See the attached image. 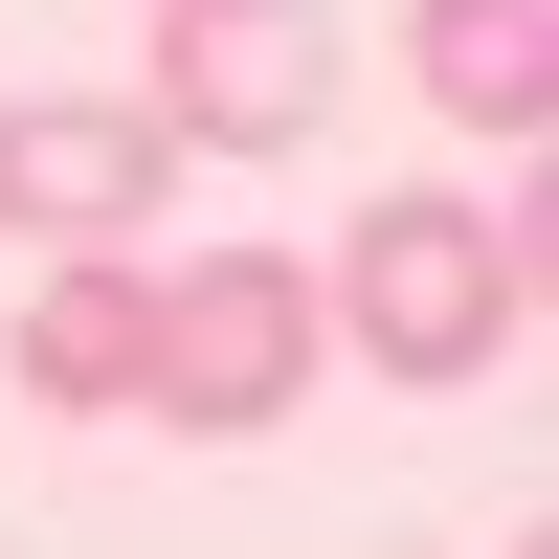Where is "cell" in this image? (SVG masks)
<instances>
[{
	"label": "cell",
	"instance_id": "obj_1",
	"mask_svg": "<svg viewBox=\"0 0 559 559\" xmlns=\"http://www.w3.org/2000/svg\"><path fill=\"white\" fill-rule=\"evenodd\" d=\"M515 313H537V247H515L492 202H381V224L336 247V336L381 358V381H492Z\"/></svg>",
	"mask_w": 559,
	"mask_h": 559
},
{
	"label": "cell",
	"instance_id": "obj_2",
	"mask_svg": "<svg viewBox=\"0 0 559 559\" xmlns=\"http://www.w3.org/2000/svg\"><path fill=\"white\" fill-rule=\"evenodd\" d=\"M134 112H157L179 157H313L336 23H313V0H157V90H134Z\"/></svg>",
	"mask_w": 559,
	"mask_h": 559
},
{
	"label": "cell",
	"instance_id": "obj_3",
	"mask_svg": "<svg viewBox=\"0 0 559 559\" xmlns=\"http://www.w3.org/2000/svg\"><path fill=\"white\" fill-rule=\"evenodd\" d=\"M313 381V269L292 247H202V269H157V358H134V403L157 426H269V403Z\"/></svg>",
	"mask_w": 559,
	"mask_h": 559
},
{
	"label": "cell",
	"instance_id": "obj_4",
	"mask_svg": "<svg viewBox=\"0 0 559 559\" xmlns=\"http://www.w3.org/2000/svg\"><path fill=\"white\" fill-rule=\"evenodd\" d=\"M157 179H179V134L112 112V90H23L0 112V224H45V247H134Z\"/></svg>",
	"mask_w": 559,
	"mask_h": 559
},
{
	"label": "cell",
	"instance_id": "obj_5",
	"mask_svg": "<svg viewBox=\"0 0 559 559\" xmlns=\"http://www.w3.org/2000/svg\"><path fill=\"white\" fill-rule=\"evenodd\" d=\"M134 358H157V269H134V247H68L23 292V381L45 403H134Z\"/></svg>",
	"mask_w": 559,
	"mask_h": 559
},
{
	"label": "cell",
	"instance_id": "obj_6",
	"mask_svg": "<svg viewBox=\"0 0 559 559\" xmlns=\"http://www.w3.org/2000/svg\"><path fill=\"white\" fill-rule=\"evenodd\" d=\"M426 90L471 134H537L559 112V0H426Z\"/></svg>",
	"mask_w": 559,
	"mask_h": 559
},
{
	"label": "cell",
	"instance_id": "obj_7",
	"mask_svg": "<svg viewBox=\"0 0 559 559\" xmlns=\"http://www.w3.org/2000/svg\"><path fill=\"white\" fill-rule=\"evenodd\" d=\"M515 559H537V537H515Z\"/></svg>",
	"mask_w": 559,
	"mask_h": 559
}]
</instances>
